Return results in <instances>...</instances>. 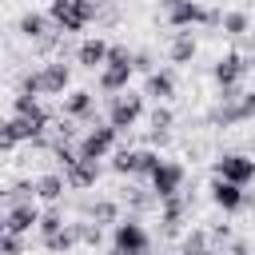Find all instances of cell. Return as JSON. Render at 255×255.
<instances>
[{"instance_id":"1","label":"cell","mask_w":255,"mask_h":255,"mask_svg":"<svg viewBox=\"0 0 255 255\" xmlns=\"http://www.w3.org/2000/svg\"><path fill=\"white\" fill-rule=\"evenodd\" d=\"M48 16H52V24L64 36H72V32H84L100 16V0H52L48 4Z\"/></svg>"},{"instance_id":"2","label":"cell","mask_w":255,"mask_h":255,"mask_svg":"<svg viewBox=\"0 0 255 255\" xmlns=\"http://www.w3.org/2000/svg\"><path fill=\"white\" fill-rule=\"evenodd\" d=\"M68 84H72V68L64 60H48L40 72H24L20 92H28V96H64Z\"/></svg>"},{"instance_id":"3","label":"cell","mask_w":255,"mask_h":255,"mask_svg":"<svg viewBox=\"0 0 255 255\" xmlns=\"http://www.w3.org/2000/svg\"><path fill=\"white\" fill-rule=\"evenodd\" d=\"M163 8H167V24L171 28H195V24H223V12H215V8H203V4H195V0H163Z\"/></svg>"},{"instance_id":"4","label":"cell","mask_w":255,"mask_h":255,"mask_svg":"<svg viewBox=\"0 0 255 255\" xmlns=\"http://www.w3.org/2000/svg\"><path fill=\"white\" fill-rule=\"evenodd\" d=\"M112 247L120 255H151V235L139 219H120L112 227Z\"/></svg>"},{"instance_id":"5","label":"cell","mask_w":255,"mask_h":255,"mask_svg":"<svg viewBox=\"0 0 255 255\" xmlns=\"http://www.w3.org/2000/svg\"><path fill=\"white\" fill-rule=\"evenodd\" d=\"M247 120H255V92H243L235 100H219L207 116L211 128H235V124H247Z\"/></svg>"},{"instance_id":"6","label":"cell","mask_w":255,"mask_h":255,"mask_svg":"<svg viewBox=\"0 0 255 255\" xmlns=\"http://www.w3.org/2000/svg\"><path fill=\"white\" fill-rule=\"evenodd\" d=\"M139 116H143V96H135V92H120V96L108 100V124H112L116 131L135 128Z\"/></svg>"},{"instance_id":"7","label":"cell","mask_w":255,"mask_h":255,"mask_svg":"<svg viewBox=\"0 0 255 255\" xmlns=\"http://www.w3.org/2000/svg\"><path fill=\"white\" fill-rule=\"evenodd\" d=\"M116 139H120V131L112 128V124H96V128H88L84 135H80V159H92V163H100L112 147H116Z\"/></svg>"},{"instance_id":"8","label":"cell","mask_w":255,"mask_h":255,"mask_svg":"<svg viewBox=\"0 0 255 255\" xmlns=\"http://www.w3.org/2000/svg\"><path fill=\"white\" fill-rule=\"evenodd\" d=\"M163 159L155 155V151H147V147H124V151H116V159H112V171H120V175H155V167H159Z\"/></svg>"},{"instance_id":"9","label":"cell","mask_w":255,"mask_h":255,"mask_svg":"<svg viewBox=\"0 0 255 255\" xmlns=\"http://www.w3.org/2000/svg\"><path fill=\"white\" fill-rule=\"evenodd\" d=\"M211 167H215V179H227V183H239V187H247L255 179V159L243 155V151H227Z\"/></svg>"},{"instance_id":"10","label":"cell","mask_w":255,"mask_h":255,"mask_svg":"<svg viewBox=\"0 0 255 255\" xmlns=\"http://www.w3.org/2000/svg\"><path fill=\"white\" fill-rule=\"evenodd\" d=\"M247 56H239V52H227V56H219L215 60V68H211V76H215V84H219V92H235L239 84H243V76H247Z\"/></svg>"},{"instance_id":"11","label":"cell","mask_w":255,"mask_h":255,"mask_svg":"<svg viewBox=\"0 0 255 255\" xmlns=\"http://www.w3.org/2000/svg\"><path fill=\"white\" fill-rule=\"evenodd\" d=\"M183 163H175V159H163L159 167H155V175H151V195L163 203V199H171V195H179V187H183Z\"/></svg>"},{"instance_id":"12","label":"cell","mask_w":255,"mask_h":255,"mask_svg":"<svg viewBox=\"0 0 255 255\" xmlns=\"http://www.w3.org/2000/svg\"><path fill=\"white\" fill-rule=\"evenodd\" d=\"M40 207L36 203H16V207H4V231L12 235H28L32 227H40Z\"/></svg>"},{"instance_id":"13","label":"cell","mask_w":255,"mask_h":255,"mask_svg":"<svg viewBox=\"0 0 255 255\" xmlns=\"http://www.w3.org/2000/svg\"><path fill=\"white\" fill-rule=\"evenodd\" d=\"M211 203L219 207V211H239L243 203H247V191L239 187V183H227V179H211Z\"/></svg>"},{"instance_id":"14","label":"cell","mask_w":255,"mask_h":255,"mask_svg":"<svg viewBox=\"0 0 255 255\" xmlns=\"http://www.w3.org/2000/svg\"><path fill=\"white\" fill-rule=\"evenodd\" d=\"M60 28L52 24V16H44V12H24L20 16V36L24 40H36V44H44L48 36H56Z\"/></svg>"},{"instance_id":"15","label":"cell","mask_w":255,"mask_h":255,"mask_svg":"<svg viewBox=\"0 0 255 255\" xmlns=\"http://www.w3.org/2000/svg\"><path fill=\"white\" fill-rule=\"evenodd\" d=\"M64 179H68V187H76V191L96 187V179H100V163H92V159H76L72 167H64Z\"/></svg>"},{"instance_id":"16","label":"cell","mask_w":255,"mask_h":255,"mask_svg":"<svg viewBox=\"0 0 255 255\" xmlns=\"http://www.w3.org/2000/svg\"><path fill=\"white\" fill-rule=\"evenodd\" d=\"M108 52H112V44L100 40V36H92V40H84V44L76 48V60H80L84 68H104V64H108Z\"/></svg>"},{"instance_id":"17","label":"cell","mask_w":255,"mask_h":255,"mask_svg":"<svg viewBox=\"0 0 255 255\" xmlns=\"http://www.w3.org/2000/svg\"><path fill=\"white\" fill-rule=\"evenodd\" d=\"M64 116L68 120H92L96 116V96L92 92H72V96H64Z\"/></svg>"},{"instance_id":"18","label":"cell","mask_w":255,"mask_h":255,"mask_svg":"<svg viewBox=\"0 0 255 255\" xmlns=\"http://www.w3.org/2000/svg\"><path fill=\"white\" fill-rule=\"evenodd\" d=\"M143 96H151V100H159V104L171 100V96H175V72H167V68H163V72H151L147 84H143Z\"/></svg>"},{"instance_id":"19","label":"cell","mask_w":255,"mask_h":255,"mask_svg":"<svg viewBox=\"0 0 255 255\" xmlns=\"http://www.w3.org/2000/svg\"><path fill=\"white\" fill-rule=\"evenodd\" d=\"M167 56H171V64H191V60H195V36H191V28H179V32H175Z\"/></svg>"},{"instance_id":"20","label":"cell","mask_w":255,"mask_h":255,"mask_svg":"<svg viewBox=\"0 0 255 255\" xmlns=\"http://www.w3.org/2000/svg\"><path fill=\"white\" fill-rule=\"evenodd\" d=\"M131 72L135 68H100V88L104 92H112V96H120V92H128V80H131Z\"/></svg>"},{"instance_id":"21","label":"cell","mask_w":255,"mask_h":255,"mask_svg":"<svg viewBox=\"0 0 255 255\" xmlns=\"http://www.w3.org/2000/svg\"><path fill=\"white\" fill-rule=\"evenodd\" d=\"M183 215H187V203H183V195H171V199H163V215H159V223H163V231H167V235H175V231H179Z\"/></svg>"},{"instance_id":"22","label":"cell","mask_w":255,"mask_h":255,"mask_svg":"<svg viewBox=\"0 0 255 255\" xmlns=\"http://www.w3.org/2000/svg\"><path fill=\"white\" fill-rule=\"evenodd\" d=\"M64 187H68V179H64V175H56V171H48V175H40V179H36V195H40V199H48V203H60V199H64Z\"/></svg>"},{"instance_id":"23","label":"cell","mask_w":255,"mask_h":255,"mask_svg":"<svg viewBox=\"0 0 255 255\" xmlns=\"http://www.w3.org/2000/svg\"><path fill=\"white\" fill-rule=\"evenodd\" d=\"M88 215H92L96 227H104V223L116 227V223H120V203H116V199H96V203L88 207Z\"/></svg>"},{"instance_id":"24","label":"cell","mask_w":255,"mask_h":255,"mask_svg":"<svg viewBox=\"0 0 255 255\" xmlns=\"http://www.w3.org/2000/svg\"><path fill=\"white\" fill-rule=\"evenodd\" d=\"M76 243H80V231H76V223H68V227H64V231H56L52 239H44V247H48L52 255H68Z\"/></svg>"},{"instance_id":"25","label":"cell","mask_w":255,"mask_h":255,"mask_svg":"<svg viewBox=\"0 0 255 255\" xmlns=\"http://www.w3.org/2000/svg\"><path fill=\"white\" fill-rule=\"evenodd\" d=\"M183 255H215V247H211V231H203V227H195L187 239H183V247H179Z\"/></svg>"},{"instance_id":"26","label":"cell","mask_w":255,"mask_h":255,"mask_svg":"<svg viewBox=\"0 0 255 255\" xmlns=\"http://www.w3.org/2000/svg\"><path fill=\"white\" fill-rule=\"evenodd\" d=\"M36 195V179H16L8 191H4V207H16V203H32Z\"/></svg>"},{"instance_id":"27","label":"cell","mask_w":255,"mask_h":255,"mask_svg":"<svg viewBox=\"0 0 255 255\" xmlns=\"http://www.w3.org/2000/svg\"><path fill=\"white\" fill-rule=\"evenodd\" d=\"M64 227H68V223H64V211H60V207H48V211L40 215V227H36V231H40V239H52V235L64 231Z\"/></svg>"},{"instance_id":"28","label":"cell","mask_w":255,"mask_h":255,"mask_svg":"<svg viewBox=\"0 0 255 255\" xmlns=\"http://www.w3.org/2000/svg\"><path fill=\"white\" fill-rule=\"evenodd\" d=\"M227 36H243L247 32V12H223V24H219Z\"/></svg>"},{"instance_id":"29","label":"cell","mask_w":255,"mask_h":255,"mask_svg":"<svg viewBox=\"0 0 255 255\" xmlns=\"http://www.w3.org/2000/svg\"><path fill=\"white\" fill-rule=\"evenodd\" d=\"M171 124H175V116H171V108H155L151 112V131H171Z\"/></svg>"},{"instance_id":"30","label":"cell","mask_w":255,"mask_h":255,"mask_svg":"<svg viewBox=\"0 0 255 255\" xmlns=\"http://www.w3.org/2000/svg\"><path fill=\"white\" fill-rule=\"evenodd\" d=\"M76 231H80V243H92V247H100V239H104V231L96 223H76Z\"/></svg>"},{"instance_id":"31","label":"cell","mask_w":255,"mask_h":255,"mask_svg":"<svg viewBox=\"0 0 255 255\" xmlns=\"http://www.w3.org/2000/svg\"><path fill=\"white\" fill-rule=\"evenodd\" d=\"M128 203H131L135 211H147V207L159 203V199H155V195H143V191H135V187H128Z\"/></svg>"},{"instance_id":"32","label":"cell","mask_w":255,"mask_h":255,"mask_svg":"<svg viewBox=\"0 0 255 255\" xmlns=\"http://www.w3.org/2000/svg\"><path fill=\"white\" fill-rule=\"evenodd\" d=\"M24 251V243H20V235H12V231H4L0 235V255H20Z\"/></svg>"},{"instance_id":"33","label":"cell","mask_w":255,"mask_h":255,"mask_svg":"<svg viewBox=\"0 0 255 255\" xmlns=\"http://www.w3.org/2000/svg\"><path fill=\"white\" fill-rule=\"evenodd\" d=\"M227 239H231V227H227V223H215V227H211V247L219 251Z\"/></svg>"},{"instance_id":"34","label":"cell","mask_w":255,"mask_h":255,"mask_svg":"<svg viewBox=\"0 0 255 255\" xmlns=\"http://www.w3.org/2000/svg\"><path fill=\"white\" fill-rule=\"evenodd\" d=\"M131 68H135V72H147V76H151V72H155V64H151V52H135V64H131Z\"/></svg>"},{"instance_id":"35","label":"cell","mask_w":255,"mask_h":255,"mask_svg":"<svg viewBox=\"0 0 255 255\" xmlns=\"http://www.w3.org/2000/svg\"><path fill=\"white\" fill-rule=\"evenodd\" d=\"M227 255H251V247H247V243H231V247H227Z\"/></svg>"},{"instance_id":"36","label":"cell","mask_w":255,"mask_h":255,"mask_svg":"<svg viewBox=\"0 0 255 255\" xmlns=\"http://www.w3.org/2000/svg\"><path fill=\"white\" fill-rule=\"evenodd\" d=\"M247 64H251V68H255V48H251V56H247Z\"/></svg>"},{"instance_id":"37","label":"cell","mask_w":255,"mask_h":255,"mask_svg":"<svg viewBox=\"0 0 255 255\" xmlns=\"http://www.w3.org/2000/svg\"><path fill=\"white\" fill-rule=\"evenodd\" d=\"M108 255H120V251H116V247H112V251H108Z\"/></svg>"},{"instance_id":"38","label":"cell","mask_w":255,"mask_h":255,"mask_svg":"<svg viewBox=\"0 0 255 255\" xmlns=\"http://www.w3.org/2000/svg\"><path fill=\"white\" fill-rule=\"evenodd\" d=\"M179 255H183V251H179Z\"/></svg>"}]
</instances>
